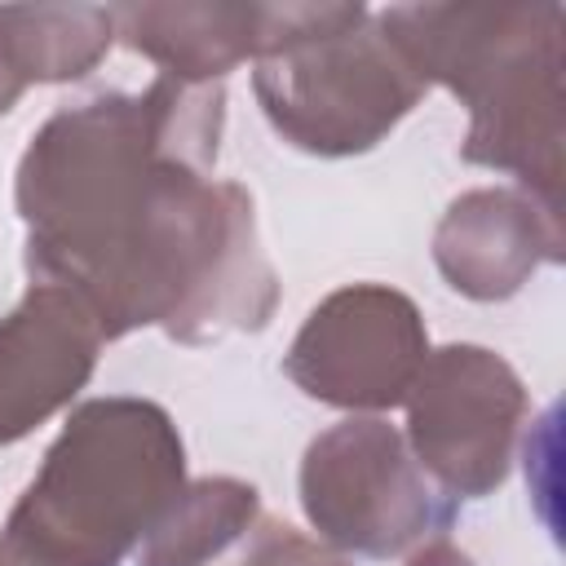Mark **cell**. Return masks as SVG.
<instances>
[{
    "mask_svg": "<svg viewBox=\"0 0 566 566\" xmlns=\"http://www.w3.org/2000/svg\"><path fill=\"white\" fill-rule=\"evenodd\" d=\"M376 22L424 84L469 106L460 155L562 221V4H394Z\"/></svg>",
    "mask_w": 566,
    "mask_h": 566,
    "instance_id": "obj_2",
    "label": "cell"
},
{
    "mask_svg": "<svg viewBox=\"0 0 566 566\" xmlns=\"http://www.w3.org/2000/svg\"><path fill=\"white\" fill-rule=\"evenodd\" d=\"M261 517V495L239 478H195L186 482L150 535L137 544V566H212L226 557L243 531Z\"/></svg>",
    "mask_w": 566,
    "mask_h": 566,
    "instance_id": "obj_12",
    "label": "cell"
},
{
    "mask_svg": "<svg viewBox=\"0 0 566 566\" xmlns=\"http://www.w3.org/2000/svg\"><path fill=\"white\" fill-rule=\"evenodd\" d=\"M252 66V93L270 128L318 159L380 146L429 93L376 13L305 35Z\"/></svg>",
    "mask_w": 566,
    "mask_h": 566,
    "instance_id": "obj_4",
    "label": "cell"
},
{
    "mask_svg": "<svg viewBox=\"0 0 566 566\" xmlns=\"http://www.w3.org/2000/svg\"><path fill=\"white\" fill-rule=\"evenodd\" d=\"M221 84L150 80L49 115L18 159L13 203L35 283L71 287L106 340L159 327L181 345L261 332L279 279L252 195L217 181Z\"/></svg>",
    "mask_w": 566,
    "mask_h": 566,
    "instance_id": "obj_1",
    "label": "cell"
},
{
    "mask_svg": "<svg viewBox=\"0 0 566 566\" xmlns=\"http://www.w3.org/2000/svg\"><path fill=\"white\" fill-rule=\"evenodd\" d=\"M407 566H473V562H469V553H460L455 544H447V539L438 535V539H429V544L411 548Z\"/></svg>",
    "mask_w": 566,
    "mask_h": 566,
    "instance_id": "obj_14",
    "label": "cell"
},
{
    "mask_svg": "<svg viewBox=\"0 0 566 566\" xmlns=\"http://www.w3.org/2000/svg\"><path fill=\"white\" fill-rule=\"evenodd\" d=\"M115 35L177 84H221L239 62H261L305 35L345 27L367 4H115Z\"/></svg>",
    "mask_w": 566,
    "mask_h": 566,
    "instance_id": "obj_8",
    "label": "cell"
},
{
    "mask_svg": "<svg viewBox=\"0 0 566 566\" xmlns=\"http://www.w3.org/2000/svg\"><path fill=\"white\" fill-rule=\"evenodd\" d=\"M301 509L345 557H402L455 517V500L424 478L407 438L380 416H349L305 447Z\"/></svg>",
    "mask_w": 566,
    "mask_h": 566,
    "instance_id": "obj_5",
    "label": "cell"
},
{
    "mask_svg": "<svg viewBox=\"0 0 566 566\" xmlns=\"http://www.w3.org/2000/svg\"><path fill=\"white\" fill-rule=\"evenodd\" d=\"M429 358V332L416 301L385 283H349L323 296L283 354L287 380L340 411L402 407Z\"/></svg>",
    "mask_w": 566,
    "mask_h": 566,
    "instance_id": "obj_7",
    "label": "cell"
},
{
    "mask_svg": "<svg viewBox=\"0 0 566 566\" xmlns=\"http://www.w3.org/2000/svg\"><path fill=\"white\" fill-rule=\"evenodd\" d=\"M106 336L93 310L57 283H31L0 318V447L22 442L88 385Z\"/></svg>",
    "mask_w": 566,
    "mask_h": 566,
    "instance_id": "obj_9",
    "label": "cell"
},
{
    "mask_svg": "<svg viewBox=\"0 0 566 566\" xmlns=\"http://www.w3.org/2000/svg\"><path fill=\"white\" fill-rule=\"evenodd\" d=\"M531 416L522 376L486 345L429 349L407 394V451L451 500L491 495Z\"/></svg>",
    "mask_w": 566,
    "mask_h": 566,
    "instance_id": "obj_6",
    "label": "cell"
},
{
    "mask_svg": "<svg viewBox=\"0 0 566 566\" xmlns=\"http://www.w3.org/2000/svg\"><path fill=\"white\" fill-rule=\"evenodd\" d=\"M212 566H349V557L327 548L323 539H310L296 526L261 513L243 531V539L226 557H217Z\"/></svg>",
    "mask_w": 566,
    "mask_h": 566,
    "instance_id": "obj_13",
    "label": "cell"
},
{
    "mask_svg": "<svg viewBox=\"0 0 566 566\" xmlns=\"http://www.w3.org/2000/svg\"><path fill=\"white\" fill-rule=\"evenodd\" d=\"M186 486V447L150 398L71 411L0 526V566H119Z\"/></svg>",
    "mask_w": 566,
    "mask_h": 566,
    "instance_id": "obj_3",
    "label": "cell"
},
{
    "mask_svg": "<svg viewBox=\"0 0 566 566\" xmlns=\"http://www.w3.org/2000/svg\"><path fill=\"white\" fill-rule=\"evenodd\" d=\"M115 44V13L102 4H0V115L31 84L84 80Z\"/></svg>",
    "mask_w": 566,
    "mask_h": 566,
    "instance_id": "obj_11",
    "label": "cell"
},
{
    "mask_svg": "<svg viewBox=\"0 0 566 566\" xmlns=\"http://www.w3.org/2000/svg\"><path fill=\"white\" fill-rule=\"evenodd\" d=\"M562 221L504 186L464 190L433 230V265L469 301L517 296L539 265L562 261Z\"/></svg>",
    "mask_w": 566,
    "mask_h": 566,
    "instance_id": "obj_10",
    "label": "cell"
}]
</instances>
